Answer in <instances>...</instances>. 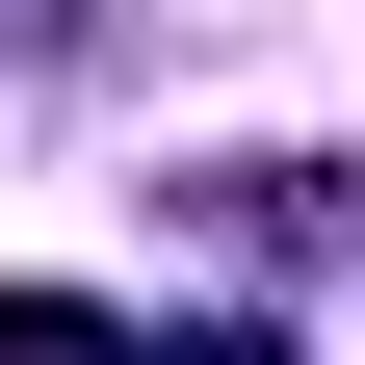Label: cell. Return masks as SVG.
<instances>
[{
    "instance_id": "6da1fadb",
    "label": "cell",
    "mask_w": 365,
    "mask_h": 365,
    "mask_svg": "<svg viewBox=\"0 0 365 365\" xmlns=\"http://www.w3.org/2000/svg\"><path fill=\"white\" fill-rule=\"evenodd\" d=\"M0 365H130V313H78V287H0Z\"/></svg>"
},
{
    "instance_id": "7a4b0ae2",
    "label": "cell",
    "mask_w": 365,
    "mask_h": 365,
    "mask_svg": "<svg viewBox=\"0 0 365 365\" xmlns=\"http://www.w3.org/2000/svg\"><path fill=\"white\" fill-rule=\"evenodd\" d=\"M130 365H313L287 313H209V339H130Z\"/></svg>"
}]
</instances>
